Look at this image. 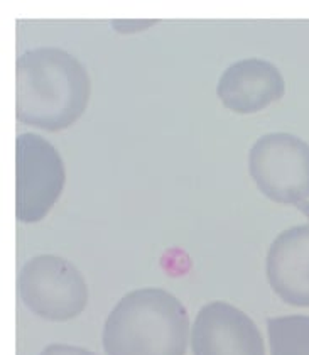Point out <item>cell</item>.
<instances>
[{"mask_svg":"<svg viewBox=\"0 0 309 355\" xmlns=\"http://www.w3.org/2000/svg\"><path fill=\"white\" fill-rule=\"evenodd\" d=\"M191 342L195 355H265L254 320L225 301H213L200 310Z\"/></svg>","mask_w":309,"mask_h":355,"instance_id":"obj_6","label":"cell"},{"mask_svg":"<svg viewBox=\"0 0 309 355\" xmlns=\"http://www.w3.org/2000/svg\"><path fill=\"white\" fill-rule=\"evenodd\" d=\"M267 277L281 300L309 308V225L277 235L267 254Z\"/></svg>","mask_w":309,"mask_h":355,"instance_id":"obj_8","label":"cell"},{"mask_svg":"<svg viewBox=\"0 0 309 355\" xmlns=\"http://www.w3.org/2000/svg\"><path fill=\"white\" fill-rule=\"evenodd\" d=\"M83 64L60 48H36L15 63V114L27 125L56 132L73 125L90 100Z\"/></svg>","mask_w":309,"mask_h":355,"instance_id":"obj_1","label":"cell"},{"mask_svg":"<svg viewBox=\"0 0 309 355\" xmlns=\"http://www.w3.org/2000/svg\"><path fill=\"white\" fill-rule=\"evenodd\" d=\"M15 164L17 220L22 223L41 222L64 188L63 159L51 142L37 134L26 132L15 139Z\"/></svg>","mask_w":309,"mask_h":355,"instance_id":"obj_5","label":"cell"},{"mask_svg":"<svg viewBox=\"0 0 309 355\" xmlns=\"http://www.w3.org/2000/svg\"><path fill=\"white\" fill-rule=\"evenodd\" d=\"M285 83L272 63L258 58L240 60L225 69L216 94L227 109L254 114L283 98Z\"/></svg>","mask_w":309,"mask_h":355,"instance_id":"obj_7","label":"cell"},{"mask_svg":"<svg viewBox=\"0 0 309 355\" xmlns=\"http://www.w3.org/2000/svg\"><path fill=\"white\" fill-rule=\"evenodd\" d=\"M189 316L175 295L161 288L129 293L108 315L103 328L107 355H184Z\"/></svg>","mask_w":309,"mask_h":355,"instance_id":"obj_2","label":"cell"},{"mask_svg":"<svg viewBox=\"0 0 309 355\" xmlns=\"http://www.w3.org/2000/svg\"><path fill=\"white\" fill-rule=\"evenodd\" d=\"M250 176L257 188L277 203L309 198V144L288 132L262 136L249 154Z\"/></svg>","mask_w":309,"mask_h":355,"instance_id":"obj_4","label":"cell"},{"mask_svg":"<svg viewBox=\"0 0 309 355\" xmlns=\"http://www.w3.org/2000/svg\"><path fill=\"white\" fill-rule=\"evenodd\" d=\"M157 21H114L112 28H115L121 34H132L141 33V31L150 28L156 24Z\"/></svg>","mask_w":309,"mask_h":355,"instance_id":"obj_10","label":"cell"},{"mask_svg":"<svg viewBox=\"0 0 309 355\" xmlns=\"http://www.w3.org/2000/svg\"><path fill=\"white\" fill-rule=\"evenodd\" d=\"M19 295L33 313L49 322L76 318L88 303L85 277L71 262L58 256H37L19 274Z\"/></svg>","mask_w":309,"mask_h":355,"instance_id":"obj_3","label":"cell"},{"mask_svg":"<svg viewBox=\"0 0 309 355\" xmlns=\"http://www.w3.org/2000/svg\"><path fill=\"white\" fill-rule=\"evenodd\" d=\"M267 331L270 355H309V316L269 318Z\"/></svg>","mask_w":309,"mask_h":355,"instance_id":"obj_9","label":"cell"},{"mask_svg":"<svg viewBox=\"0 0 309 355\" xmlns=\"http://www.w3.org/2000/svg\"><path fill=\"white\" fill-rule=\"evenodd\" d=\"M297 208H299V211H303V214L306 215V217L309 218V203H308V202L299 203V205H297Z\"/></svg>","mask_w":309,"mask_h":355,"instance_id":"obj_12","label":"cell"},{"mask_svg":"<svg viewBox=\"0 0 309 355\" xmlns=\"http://www.w3.org/2000/svg\"><path fill=\"white\" fill-rule=\"evenodd\" d=\"M41 355H96L87 349H81V347H73V345H60V343H54V345L46 347L42 350Z\"/></svg>","mask_w":309,"mask_h":355,"instance_id":"obj_11","label":"cell"}]
</instances>
